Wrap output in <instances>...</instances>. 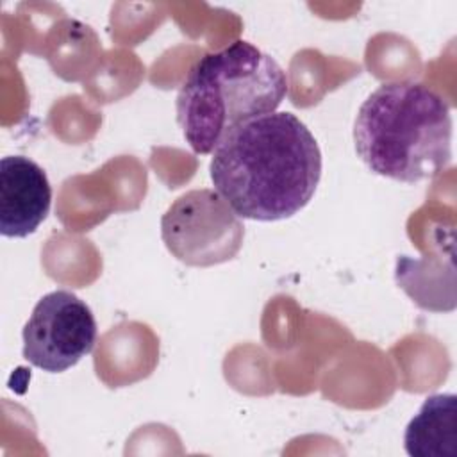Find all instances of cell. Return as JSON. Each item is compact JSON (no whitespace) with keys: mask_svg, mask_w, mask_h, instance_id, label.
<instances>
[{"mask_svg":"<svg viewBox=\"0 0 457 457\" xmlns=\"http://www.w3.org/2000/svg\"><path fill=\"white\" fill-rule=\"evenodd\" d=\"M209 175L239 218L286 220L311 202L321 152L300 118L275 111L228 132L212 150Z\"/></svg>","mask_w":457,"mask_h":457,"instance_id":"cell-1","label":"cell"},{"mask_svg":"<svg viewBox=\"0 0 457 457\" xmlns=\"http://www.w3.org/2000/svg\"><path fill=\"white\" fill-rule=\"evenodd\" d=\"M452 129L450 104L437 91L420 82H384L359 107L353 143L373 173L414 184L450 164Z\"/></svg>","mask_w":457,"mask_h":457,"instance_id":"cell-2","label":"cell"},{"mask_svg":"<svg viewBox=\"0 0 457 457\" xmlns=\"http://www.w3.org/2000/svg\"><path fill=\"white\" fill-rule=\"evenodd\" d=\"M286 95L282 66L237 39L191 66L177 95V120L193 152L205 155L236 127L275 112Z\"/></svg>","mask_w":457,"mask_h":457,"instance_id":"cell-3","label":"cell"},{"mask_svg":"<svg viewBox=\"0 0 457 457\" xmlns=\"http://www.w3.org/2000/svg\"><path fill=\"white\" fill-rule=\"evenodd\" d=\"M161 236L180 262L214 266L239 252L245 227L216 189H191L162 214Z\"/></svg>","mask_w":457,"mask_h":457,"instance_id":"cell-4","label":"cell"},{"mask_svg":"<svg viewBox=\"0 0 457 457\" xmlns=\"http://www.w3.org/2000/svg\"><path fill=\"white\" fill-rule=\"evenodd\" d=\"M96 336L89 305L75 293L57 289L34 305L21 332L23 357L46 373H62L93 350Z\"/></svg>","mask_w":457,"mask_h":457,"instance_id":"cell-5","label":"cell"},{"mask_svg":"<svg viewBox=\"0 0 457 457\" xmlns=\"http://www.w3.org/2000/svg\"><path fill=\"white\" fill-rule=\"evenodd\" d=\"M52 187L45 170L29 157L5 155L0 161V234L27 237L50 212Z\"/></svg>","mask_w":457,"mask_h":457,"instance_id":"cell-6","label":"cell"},{"mask_svg":"<svg viewBox=\"0 0 457 457\" xmlns=\"http://www.w3.org/2000/svg\"><path fill=\"white\" fill-rule=\"evenodd\" d=\"M403 445L412 457H457V396L425 398L405 428Z\"/></svg>","mask_w":457,"mask_h":457,"instance_id":"cell-7","label":"cell"}]
</instances>
